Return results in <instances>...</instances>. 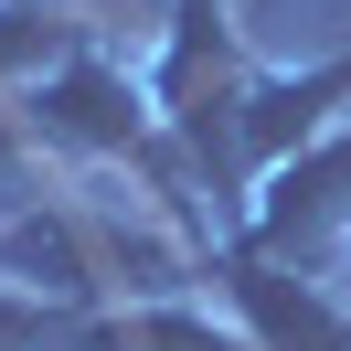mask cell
<instances>
[{
	"label": "cell",
	"mask_w": 351,
	"mask_h": 351,
	"mask_svg": "<svg viewBox=\"0 0 351 351\" xmlns=\"http://www.w3.org/2000/svg\"><path fill=\"white\" fill-rule=\"evenodd\" d=\"M351 223V117L330 138H308L298 160H277V171L256 181V213H245V245L277 266H319L330 234Z\"/></svg>",
	"instance_id": "obj_1"
}]
</instances>
